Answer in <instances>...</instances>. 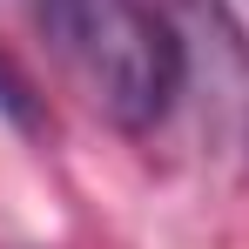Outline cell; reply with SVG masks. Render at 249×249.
Here are the masks:
<instances>
[{
  "mask_svg": "<svg viewBox=\"0 0 249 249\" xmlns=\"http://www.w3.org/2000/svg\"><path fill=\"white\" fill-rule=\"evenodd\" d=\"M81 101L122 135H148L168 122L189 81V47L148 0H47L34 20Z\"/></svg>",
  "mask_w": 249,
  "mask_h": 249,
  "instance_id": "obj_1",
  "label": "cell"
},
{
  "mask_svg": "<svg viewBox=\"0 0 249 249\" xmlns=\"http://www.w3.org/2000/svg\"><path fill=\"white\" fill-rule=\"evenodd\" d=\"M0 115H14L20 128L34 122V101H27V88H20V74H14L7 61H0Z\"/></svg>",
  "mask_w": 249,
  "mask_h": 249,
  "instance_id": "obj_2",
  "label": "cell"
},
{
  "mask_svg": "<svg viewBox=\"0 0 249 249\" xmlns=\"http://www.w3.org/2000/svg\"><path fill=\"white\" fill-rule=\"evenodd\" d=\"M0 14H27V20H41L47 0H0Z\"/></svg>",
  "mask_w": 249,
  "mask_h": 249,
  "instance_id": "obj_3",
  "label": "cell"
}]
</instances>
